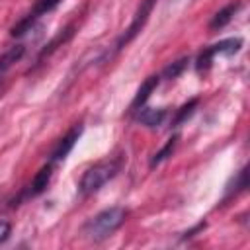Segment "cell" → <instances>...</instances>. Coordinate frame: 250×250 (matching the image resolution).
I'll return each mask as SVG.
<instances>
[{
	"label": "cell",
	"instance_id": "1",
	"mask_svg": "<svg viewBox=\"0 0 250 250\" xmlns=\"http://www.w3.org/2000/svg\"><path fill=\"white\" fill-rule=\"evenodd\" d=\"M127 219V209L121 205H113L107 207L100 213H96L92 219H88V223L84 225V234L92 240H104L107 236H111Z\"/></svg>",
	"mask_w": 250,
	"mask_h": 250
},
{
	"label": "cell",
	"instance_id": "2",
	"mask_svg": "<svg viewBox=\"0 0 250 250\" xmlns=\"http://www.w3.org/2000/svg\"><path fill=\"white\" fill-rule=\"evenodd\" d=\"M119 172V162L117 160H102L96 162L94 166H90L82 178H80V193L82 195H90L94 191H98L100 188H104L115 174Z\"/></svg>",
	"mask_w": 250,
	"mask_h": 250
},
{
	"label": "cell",
	"instance_id": "3",
	"mask_svg": "<svg viewBox=\"0 0 250 250\" xmlns=\"http://www.w3.org/2000/svg\"><path fill=\"white\" fill-rule=\"evenodd\" d=\"M240 47H242V39L240 37H229V39H223V41H219V43L203 49L199 53V57H197V62H195L197 72L207 70L211 66V61H213L215 55H227V57H230V55L238 53Z\"/></svg>",
	"mask_w": 250,
	"mask_h": 250
},
{
	"label": "cell",
	"instance_id": "4",
	"mask_svg": "<svg viewBox=\"0 0 250 250\" xmlns=\"http://www.w3.org/2000/svg\"><path fill=\"white\" fill-rule=\"evenodd\" d=\"M154 4H156V0H141L137 12H135V16H133V21H131L129 27L125 29V33L119 37V41H117V45H115V51H121L127 43H131V41L141 33V29L145 27V23H146V20H148V16H150Z\"/></svg>",
	"mask_w": 250,
	"mask_h": 250
},
{
	"label": "cell",
	"instance_id": "5",
	"mask_svg": "<svg viewBox=\"0 0 250 250\" xmlns=\"http://www.w3.org/2000/svg\"><path fill=\"white\" fill-rule=\"evenodd\" d=\"M80 135H82V125L78 123V125H74V127L57 143V146H55L53 152H51V162H61V160H64V158L68 156V152L74 148V145H76V141H78Z\"/></svg>",
	"mask_w": 250,
	"mask_h": 250
},
{
	"label": "cell",
	"instance_id": "6",
	"mask_svg": "<svg viewBox=\"0 0 250 250\" xmlns=\"http://www.w3.org/2000/svg\"><path fill=\"white\" fill-rule=\"evenodd\" d=\"M53 166H55V162H51V160H49L45 166H41V168L37 170V174L33 176L31 184L27 186V189H25L23 197H35V195H39V193H43V191H45V188L49 186L51 176H53Z\"/></svg>",
	"mask_w": 250,
	"mask_h": 250
},
{
	"label": "cell",
	"instance_id": "7",
	"mask_svg": "<svg viewBox=\"0 0 250 250\" xmlns=\"http://www.w3.org/2000/svg\"><path fill=\"white\" fill-rule=\"evenodd\" d=\"M158 82H160V76L152 74V76H148V78L141 84V88L137 90V94H135V98H133V102H131V111H139V109L146 104V100L150 98V94L156 90Z\"/></svg>",
	"mask_w": 250,
	"mask_h": 250
},
{
	"label": "cell",
	"instance_id": "8",
	"mask_svg": "<svg viewBox=\"0 0 250 250\" xmlns=\"http://www.w3.org/2000/svg\"><path fill=\"white\" fill-rule=\"evenodd\" d=\"M166 115H168L166 107H145L143 105L137 113V121L146 125V127H158L164 123Z\"/></svg>",
	"mask_w": 250,
	"mask_h": 250
},
{
	"label": "cell",
	"instance_id": "9",
	"mask_svg": "<svg viewBox=\"0 0 250 250\" xmlns=\"http://www.w3.org/2000/svg\"><path fill=\"white\" fill-rule=\"evenodd\" d=\"M240 2H232V4H227L225 8H221L219 12H215V16L211 18V21H209V29L211 31H217V29H221V27H225L232 18H234V14L240 10Z\"/></svg>",
	"mask_w": 250,
	"mask_h": 250
},
{
	"label": "cell",
	"instance_id": "10",
	"mask_svg": "<svg viewBox=\"0 0 250 250\" xmlns=\"http://www.w3.org/2000/svg\"><path fill=\"white\" fill-rule=\"evenodd\" d=\"M23 55H25V47H23V45H14V47L6 49V51L0 55V76H4V72H6L12 64H16Z\"/></svg>",
	"mask_w": 250,
	"mask_h": 250
},
{
	"label": "cell",
	"instance_id": "11",
	"mask_svg": "<svg viewBox=\"0 0 250 250\" xmlns=\"http://www.w3.org/2000/svg\"><path fill=\"white\" fill-rule=\"evenodd\" d=\"M246 188H248V172H246V166H242V168L236 172V176L232 178V186H230V184L227 186V195H225V199H223V201L230 199L232 195L242 193Z\"/></svg>",
	"mask_w": 250,
	"mask_h": 250
},
{
	"label": "cell",
	"instance_id": "12",
	"mask_svg": "<svg viewBox=\"0 0 250 250\" xmlns=\"http://www.w3.org/2000/svg\"><path fill=\"white\" fill-rule=\"evenodd\" d=\"M176 145H178V135H174V137H170L168 139V143L158 150V152H154V156L150 158V168H154V166H158L162 160H166L168 156H172V152H174V148H176Z\"/></svg>",
	"mask_w": 250,
	"mask_h": 250
},
{
	"label": "cell",
	"instance_id": "13",
	"mask_svg": "<svg viewBox=\"0 0 250 250\" xmlns=\"http://www.w3.org/2000/svg\"><path fill=\"white\" fill-rule=\"evenodd\" d=\"M197 104H199V98H191L188 104H184L178 111H176V115H174V121H172V127H178V125H182L188 117H191V113L195 111V107H197Z\"/></svg>",
	"mask_w": 250,
	"mask_h": 250
},
{
	"label": "cell",
	"instance_id": "14",
	"mask_svg": "<svg viewBox=\"0 0 250 250\" xmlns=\"http://www.w3.org/2000/svg\"><path fill=\"white\" fill-rule=\"evenodd\" d=\"M72 29H74V27H72V25H68V27H66L64 31H61V33H59V35H57V37H55V39H53L51 43H47V45H45V49H43V51L39 53V57H37V61H41V59H43L45 55H49V53H53V51L57 49V45H61V43H64V41H66V39H68V37L72 35Z\"/></svg>",
	"mask_w": 250,
	"mask_h": 250
},
{
	"label": "cell",
	"instance_id": "15",
	"mask_svg": "<svg viewBox=\"0 0 250 250\" xmlns=\"http://www.w3.org/2000/svg\"><path fill=\"white\" fill-rule=\"evenodd\" d=\"M188 62H189V59H188V57H182V59L174 61L172 64H168V66L162 70V76H164V78H168V80H172V78H178V76H180V74L186 70Z\"/></svg>",
	"mask_w": 250,
	"mask_h": 250
},
{
	"label": "cell",
	"instance_id": "16",
	"mask_svg": "<svg viewBox=\"0 0 250 250\" xmlns=\"http://www.w3.org/2000/svg\"><path fill=\"white\" fill-rule=\"evenodd\" d=\"M59 2H61V0H37L35 8H33L29 14L35 16V18H39V16H43V14L51 12V10H55V8L59 6Z\"/></svg>",
	"mask_w": 250,
	"mask_h": 250
},
{
	"label": "cell",
	"instance_id": "17",
	"mask_svg": "<svg viewBox=\"0 0 250 250\" xmlns=\"http://www.w3.org/2000/svg\"><path fill=\"white\" fill-rule=\"evenodd\" d=\"M10 232H12V225H10L8 221H0V242L8 240Z\"/></svg>",
	"mask_w": 250,
	"mask_h": 250
},
{
	"label": "cell",
	"instance_id": "18",
	"mask_svg": "<svg viewBox=\"0 0 250 250\" xmlns=\"http://www.w3.org/2000/svg\"><path fill=\"white\" fill-rule=\"evenodd\" d=\"M201 229H205V223H199V225H197V227H193V229H191V230H188V232H186V234H184V240H186V238H191V236H193V234H195V232H199V230H201Z\"/></svg>",
	"mask_w": 250,
	"mask_h": 250
},
{
	"label": "cell",
	"instance_id": "19",
	"mask_svg": "<svg viewBox=\"0 0 250 250\" xmlns=\"http://www.w3.org/2000/svg\"><path fill=\"white\" fill-rule=\"evenodd\" d=\"M0 96H2V76H0Z\"/></svg>",
	"mask_w": 250,
	"mask_h": 250
}]
</instances>
